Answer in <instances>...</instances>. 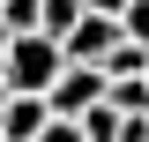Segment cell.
<instances>
[{
  "label": "cell",
  "mask_w": 149,
  "mask_h": 142,
  "mask_svg": "<svg viewBox=\"0 0 149 142\" xmlns=\"http://www.w3.org/2000/svg\"><path fill=\"white\" fill-rule=\"evenodd\" d=\"M67 67L52 37H8V60H0V90L8 97H45L52 75Z\"/></svg>",
  "instance_id": "6da1fadb"
},
{
  "label": "cell",
  "mask_w": 149,
  "mask_h": 142,
  "mask_svg": "<svg viewBox=\"0 0 149 142\" xmlns=\"http://www.w3.org/2000/svg\"><path fill=\"white\" fill-rule=\"evenodd\" d=\"M37 105H45V120H67V127H74L90 105H104V75H97V67H60L52 90H45Z\"/></svg>",
  "instance_id": "7a4b0ae2"
},
{
  "label": "cell",
  "mask_w": 149,
  "mask_h": 142,
  "mask_svg": "<svg viewBox=\"0 0 149 142\" xmlns=\"http://www.w3.org/2000/svg\"><path fill=\"white\" fill-rule=\"evenodd\" d=\"M112 45H119V22L112 15H82L67 37H60V60H67V67H104Z\"/></svg>",
  "instance_id": "3957f363"
},
{
  "label": "cell",
  "mask_w": 149,
  "mask_h": 142,
  "mask_svg": "<svg viewBox=\"0 0 149 142\" xmlns=\"http://www.w3.org/2000/svg\"><path fill=\"white\" fill-rule=\"evenodd\" d=\"M45 135V105L37 97H8V112H0V142H37Z\"/></svg>",
  "instance_id": "277c9868"
},
{
  "label": "cell",
  "mask_w": 149,
  "mask_h": 142,
  "mask_svg": "<svg viewBox=\"0 0 149 142\" xmlns=\"http://www.w3.org/2000/svg\"><path fill=\"white\" fill-rule=\"evenodd\" d=\"M74 22H82V0H37V37H52V45H60Z\"/></svg>",
  "instance_id": "5b68a950"
},
{
  "label": "cell",
  "mask_w": 149,
  "mask_h": 142,
  "mask_svg": "<svg viewBox=\"0 0 149 142\" xmlns=\"http://www.w3.org/2000/svg\"><path fill=\"white\" fill-rule=\"evenodd\" d=\"M119 37H127L134 53H149V0H127L119 8Z\"/></svg>",
  "instance_id": "8992f818"
},
{
  "label": "cell",
  "mask_w": 149,
  "mask_h": 142,
  "mask_svg": "<svg viewBox=\"0 0 149 142\" xmlns=\"http://www.w3.org/2000/svg\"><path fill=\"white\" fill-rule=\"evenodd\" d=\"M37 142H82V135H74L67 120H45V135H37Z\"/></svg>",
  "instance_id": "52a82bcc"
},
{
  "label": "cell",
  "mask_w": 149,
  "mask_h": 142,
  "mask_svg": "<svg viewBox=\"0 0 149 142\" xmlns=\"http://www.w3.org/2000/svg\"><path fill=\"white\" fill-rule=\"evenodd\" d=\"M119 8L127 0H82V15H112V22H119Z\"/></svg>",
  "instance_id": "ba28073f"
},
{
  "label": "cell",
  "mask_w": 149,
  "mask_h": 142,
  "mask_svg": "<svg viewBox=\"0 0 149 142\" xmlns=\"http://www.w3.org/2000/svg\"><path fill=\"white\" fill-rule=\"evenodd\" d=\"M0 112H8V90H0Z\"/></svg>",
  "instance_id": "9c48e42d"
},
{
  "label": "cell",
  "mask_w": 149,
  "mask_h": 142,
  "mask_svg": "<svg viewBox=\"0 0 149 142\" xmlns=\"http://www.w3.org/2000/svg\"><path fill=\"white\" fill-rule=\"evenodd\" d=\"M142 135H149V120H142Z\"/></svg>",
  "instance_id": "30bf717a"
},
{
  "label": "cell",
  "mask_w": 149,
  "mask_h": 142,
  "mask_svg": "<svg viewBox=\"0 0 149 142\" xmlns=\"http://www.w3.org/2000/svg\"><path fill=\"white\" fill-rule=\"evenodd\" d=\"M142 82H149V67H142Z\"/></svg>",
  "instance_id": "8fae6325"
}]
</instances>
